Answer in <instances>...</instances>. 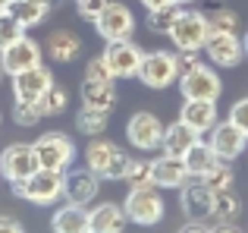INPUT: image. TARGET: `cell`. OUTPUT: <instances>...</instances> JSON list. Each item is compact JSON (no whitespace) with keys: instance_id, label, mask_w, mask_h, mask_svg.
<instances>
[{"instance_id":"obj_1","label":"cell","mask_w":248,"mask_h":233,"mask_svg":"<svg viewBox=\"0 0 248 233\" xmlns=\"http://www.w3.org/2000/svg\"><path fill=\"white\" fill-rule=\"evenodd\" d=\"M129 158L132 154H126L116 142L104 139V135H94L85 145V167H91L101 180H123Z\"/></svg>"},{"instance_id":"obj_2","label":"cell","mask_w":248,"mask_h":233,"mask_svg":"<svg viewBox=\"0 0 248 233\" xmlns=\"http://www.w3.org/2000/svg\"><path fill=\"white\" fill-rule=\"evenodd\" d=\"M126 208V217L139 227H154V224L164 221V196L154 183H145V186H129V196L123 202Z\"/></svg>"},{"instance_id":"obj_3","label":"cell","mask_w":248,"mask_h":233,"mask_svg":"<svg viewBox=\"0 0 248 233\" xmlns=\"http://www.w3.org/2000/svg\"><path fill=\"white\" fill-rule=\"evenodd\" d=\"M170 41L176 50H204L207 35H211V22H207V13L201 10H179L173 29L167 32Z\"/></svg>"},{"instance_id":"obj_4","label":"cell","mask_w":248,"mask_h":233,"mask_svg":"<svg viewBox=\"0 0 248 233\" xmlns=\"http://www.w3.org/2000/svg\"><path fill=\"white\" fill-rule=\"evenodd\" d=\"M63 173L66 170H47V167H38L29 180L13 186L19 199H25L29 205H54L57 199H63Z\"/></svg>"},{"instance_id":"obj_5","label":"cell","mask_w":248,"mask_h":233,"mask_svg":"<svg viewBox=\"0 0 248 233\" xmlns=\"http://www.w3.org/2000/svg\"><path fill=\"white\" fill-rule=\"evenodd\" d=\"M31 145H35L38 164L47 170H69L76 161V142L66 133H44Z\"/></svg>"},{"instance_id":"obj_6","label":"cell","mask_w":248,"mask_h":233,"mask_svg":"<svg viewBox=\"0 0 248 233\" xmlns=\"http://www.w3.org/2000/svg\"><path fill=\"white\" fill-rule=\"evenodd\" d=\"M38 167L41 164H38V154H35V145H31V142H13V145H6L3 151H0V177L10 186L29 180Z\"/></svg>"},{"instance_id":"obj_7","label":"cell","mask_w":248,"mask_h":233,"mask_svg":"<svg viewBox=\"0 0 248 233\" xmlns=\"http://www.w3.org/2000/svg\"><path fill=\"white\" fill-rule=\"evenodd\" d=\"M139 79L148 88H154V92L170 88L173 82H179V54H170V50H151V54H145V60L139 67Z\"/></svg>"},{"instance_id":"obj_8","label":"cell","mask_w":248,"mask_h":233,"mask_svg":"<svg viewBox=\"0 0 248 233\" xmlns=\"http://www.w3.org/2000/svg\"><path fill=\"white\" fill-rule=\"evenodd\" d=\"M164 129L167 126L160 123L157 114L139 111V114L129 116V123H126V139L135 151H157L164 145Z\"/></svg>"},{"instance_id":"obj_9","label":"cell","mask_w":248,"mask_h":233,"mask_svg":"<svg viewBox=\"0 0 248 233\" xmlns=\"http://www.w3.org/2000/svg\"><path fill=\"white\" fill-rule=\"evenodd\" d=\"M101 57L107 60L113 79H132V76H139L145 50H141L132 38H120V41H107V48H104Z\"/></svg>"},{"instance_id":"obj_10","label":"cell","mask_w":248,"mask_h":233,"mask_svg":"<svg viewBox=\"0 0 248 233\" xmlns=\"http://www.w3.org/2000/svg\"><path fill=\"white\" fill-rule=\"evenodd\" d=\"M179 92L182 98H204V101H217L223 92V82H220L217 69L207 67V63H195L192 69L179 73Z\"/></svg>"},{"instance_id":"obj_11","label":"cell","mask_w":248,"mask_h":233,"mask_svg":"<svg viewBox=\"0 0 248 233\" xmlns=\"http://www.w3.org/2000/svg\"><path fill=\"white\" fill-rule=\"evenodd\" d=\"M214 196H217V192L201 177H188L186 183L179 186L182 215H186L188 221H207V217H214Z\"/></svg>"},{"instance_id":"obj_12","label":"cell","mask_w":248,"mask_h":233,"mask_svg":"<svg viewBox=\"0 0 248 233\" xmlns=\"http://www.w3.org/2000/svg\"><path fill=\"white\" fill-rule=\"evenodd\" d=\"M204 54L214 67L220 69H232L245 60V44L239 38V32H211L204 44Z\"/></svg>"},{"instance_id":"obj_13","label":"cell","mask_w":248,"mask_h":233,"mask_svg":"<svg viewBox=\"0 0 248 233\" xmlns=\"http://www.w3.org/2000/svg\"><path fill=\"white\" fill-rule=\"evenodd\" d=\"M94 29H97V35H101L104 41L132 38V32H135V16H132V10H129L126 3H116V0H110V3L104 6V13L94 19Z\"/></svg>"},{"instance_id":"obj_14","label":"cell","mask_w":248,"mask_h":233,"mask_svg":"<svg viewBox=\"0 0 248 233\" xmlns=\"http://www.w3.org/2000/svg\"><path fill=\"white\" fill-rule=\"evenodd\" d=\"M101 192V177L91 167H69L63 173V199L73 205H91Z\"/></svg>"},{"instance_id":"obj_15","label":"cell","mask_w":248,"mask_h":233,"mask_svg":"<svg viewBox=\"0 0 248 233\" xmlns=\"http://www.w3.org/2000/svg\"><path fill=\"white\" fill-rule=\"evenodd\" d=\"M41 57H44L41 54V44H38L35 38L22 35L19 41H13L10 48L0 50V67H3L6 76H19V73H25V69L38 67V63H41Z\"/></svg>"},{"instance_id":"obj_16","label":"cell","mask_w":248,"mask_h":233,"mask_svg":"<svg viewBox=\"0 0 248 233\" xmlns=\"http://www.w3.org/2000/svg\"><path fill=\"white\" fill-rule=\"evenodd\" d=\"M50 85H54V73L44 63H38V67L13 76V98L16 101H41V95Z\"/></svg>"},{"instance_id":"obj_17","label":"cell","mask_w":248,"mask_h":233,"mask_svg":"<svg viewBox=\"0 0 248 233\" xmlns=\"http://www.w3.org/2000/svg\"><path fill=\"white\" fill-rule=\"evenodd\" d=\"M245 145H248V135L239 126H232L230 120L217 123V126L211 129V148L217 151L220 161H236L239 154L245 151Z\"/></svg>"},{"instance_id":"obj_18","label":"cell","mask_w":248,"mask_h":233,"mask_svg":"<svg viewBox=\"0 0 248 233\" xmlns=\"http://www.w3.org/2000/svg\"><path fill=\"white\" fill-rule=\"evenodd\" d=\"M157 189H179L188 180V167L182 158H173V154H160V158L151 161V173H148Z\"/></svg>"},{"instance_id":"obj_19","label":"cell","mask_w":248,"mask_h":233,"mask_svg":"<svg viewBox=\"0 0 248 233\" xmlns=\"http://www.w3.org/2000/svg\"><path fill=\"white\" fill-rule=\"evenodd\" d=\"M179 120L188 123L192 129H198V133H211L217 126V104L204 98H186L179 107Z\"/></svg>"},{"instance_id":"obj_20","label":"cell","mask_w":248,"mask_h":233,"mask_svg":"<svg viewBox=\"0 0 248 233\" xmlns=\"http://www.w3.org/2000/svg\"><path fill=\"white\" fill-rule=\"evenodd\" d=\"M44 54L57 63H73V60H79V54H82V38L69 29H57V32H50L47 41H44Z\"/></svg>"},{"instance_id":"obj_21","label":"cell","mask_w":248,"mask_h":233,"mask_svg":"<svg viewBox=\"0 0 248 233\" xmlns=\"http://www.w3.org/2000/svg\"><path fill=\"white\" fill-rule=\"evenodd\" d=\"M88 224H91V233H123L129 224L126 217V208L116 202H104V205H94L88 211Z\"/></svg>"},{"instance_id":"obj_22","label":"cell","mask_w":248,"mask_h":233,"mask_svg":"<svg viewBox=\"0 0 248 233\" xmlns=\"http://www.w3.org/2000/svg\"><path fill=\"white\" fill-rule=\"evenodd\" d=\"M198 139H201L198 129H192L188 123L176 120V123H170V126L164 129V145H160V151H164V154H173V158H186Z\"/></svg>"},{"instance_id":"obj_23","label":"cell","mask_w":248,"mask_h":233,"mask_svg":"<svg viewBox=\"0 0 248 233\" xmlns=\"http://www.w3.org/2000/svg\"><path fill=\"white\" fill-rule=\"evenodd\" d=\"M50 230H54V233H91L88 208H85V205L66 202L63 208L54 211V217H50Z\"/></svg>"},{"instance_id":"obj_24","label":"cell","mask_w":248,"mask_h":233,"mask_svg":"<svg viewBox=\"0 0 248 233\" xmlns=\"http://www.w3.org/2000/svg\"><path fill=\"white\" fill-rule=\"evenodd\" d=\"M79 95H82V107H94V111H104V114H110L116 107V85H113V79H107V82L85 79Z\"/></svg>"},{"instance_id":"obj_25","label":"cell","mask_w":248,"mask_h":233,"mask_svg":"<svg viewBox=\"0 0 248 233\" xmlns=\"http://www.w3.org/2000/svg\"><path fill=\"white\" fill-rule=\"evenodd\" d=\"M182 161H186V167H188V177H204V173L211 170L220 158H217V151L211 148V142H201L198 139L192 145V151H188Z\"/></svg>"},{"instance_id":"obj_26","label":"cell","mask_w":248,"mask_h":233,"mask_svg":"<svg viewBox=\"0 0 248 233\" xmlns=\"http://www.w3.org/2000/svg\"><path fill=\"white\" fill-rule=\"evenodd\" d=\"M10 13H13V19H16L22 29H35V25H41L44 19H47L50 6L35 3V0H13V3H10Z\"/></svg>"},{"instance_id":"obj_27","label":"cell","mask_w":248,"mask_h":233,"mask_svg":"<svg viewBox=\"0 0 248 233\" xmlns=\"http://www.w3.org/2000/svg\"><path fill=\"white\" fill-rule=\"evenodd\" d=\"M239 215H242V199H239L236 189H223L214 196V217H217V224H232V221H239Z\"/></svg>"},{"instance_id":"obj_28","label":"cell","mask_w":248,"mask_h":233,"mask_svg":"<svg viewBox=\"0 0 248 233\" xmlns=\"http://www.w3.org/2000/svg\"><path fill=\"white\" fill-rule=\"evenodd\" d=\"M107 120H110V114L94 111V107H82V111L76 114V129L94 139V135H101L104 129H107Z\"/></svg>"},{"instance_id":"obj_29","label":"cell","mask_w":248,"mask_h":233,"mask_svg":"<svg viewBox=\"0 0 248 233\" xmlns=\"http://www.w3.org/2000/svg\"><path fill=\"white\" fill-rule=\"evenodd\" d=\"M66 104H69V95H66V88L57 85V82L41 95V101H38V107H41L44 116H60L63 111H66Z\"/></svg>"},{"instance_id":"obj_30","label":"cell","mask_w":248,"mask_h":233,"mask_svg":"<svg viewBox=\"0 0 248 233\" xmlns=\"http://www.w3.org/2000/svg\"><path fill=\"white\" fill-rule=\"evenodd\" d=\"M201 180H204V183L211 186L214 192L232 189V180H236V173H232V161H217V164H214Z\"/></svg>"},{"instance_id":"obj_31","label":"cell","mask_w":248,"mask_h":233,"mask_svg":"<svg viewBox=\"0 0 248 233\" xmlns=\"http://www.w3.org/2000/svg\"><path fill=\"white\" fill-rule=\"evenodd\" d=\"M182 6L173 3V6H157V10H148V29L154 32V35H167L170 29H173L176 16H179Z\"/></svg>"},{"instance_id":"obj_32","label":"cell","mask_w":248,"mask_h":233,"mask_svg":"<svg viewBox=\"0 0 248 233\" xmlns=\"http://www.w3.org/2000/svg\"><path fill=\"white\" fill-rule=\"evenodd\" d=\"M207 22H211V32H239V13L230 6H217L207 13Z\"/></svg>"},{"instance_id":"obj_33","label":"cell","mask_w":248,"mask_h":233,"mask_svg":"<svg viewBox=\"0 0 248 233\" xmlns=\"http://www.w3.org/2000/svg\"><path fill=\"white\" fill-rule=\"evenodd\" d=\"M41 116L44 114H41V107H38V101H16V104H13V120H16V126L31 129Z\"/></svg>"},{"instance_id":"obj_34","label":"cell","mask_w":248,"mask_h":233,"mask_svg":"<svg viewBox=\"0 0 248 233\" xmlns=\"http://www.w3.org/2000/svg\"><path fill=\"white\" fill-rule=\"evenodd\" d=\"M22 35H25V29L16 22V19H13V13H10V10L0 13V50L10 48L13 41H19Z\"/></svg>"},{"instance_id":"obj_35","label":"cell","mask_w":248,"mask_h":233,"mask_svg":"<svg viewBox=\"0 0 248 233\" xmlns=\"http://www.w3.org/2000/svg\"><path fill=\"white\" fill-rule=\"evenodd\" d=\"M148 173H151V161L129 158V164H126V173H123V180H126L129 186H145V183H151V180H148Z\"/></svg>"},{"instance_id":"obj_36","label":"cell","mask_w":248,"mask_h":233,"mask_svg":"<svg viewBox=\"0 0 248 233\" xmlns=\"http://www.w3.org/2000/svg\"><path fill=\"white\" fill-rule=\"evenodd\" d=\"M85 79H91V82H107V79H113V73H110V67H107V60H104V57H94V60L85 63Z\"/></svg>"},{"instance_id":"obj_37","label":"cell","mask_w":248,"mask_h":233,"mask_svg":"<svg viewBox=\"0 0 248 233\" xmlns=\"http://www.w3.org/2000/svg\"><path fill=\"white\" fill-rule=\"evenodd\" d=\"M107 3L110 0H76V10H79V16L85 19V22H94V19L104 13Z\"/></svg>"},{"instance_id":"obj_38","label":"cell","mask_w":248,"mask_h":233,"mask_svg":"<svg viewBox=\"0 0 248 233\" xmlns=\"http://www.w3.org/2000/svg\"><path fill=\"white\" fill-rule=\"evenodd\" d=\"M226 120H230L232 126H239L248 135V95H245V98H239L236 104L230 107V116H226Z\"/></svg>"},{"instance_id":"obj_39","label":"cell","mask_w":248,"mask_h":233,"mask_svg":"<svg viewBox=\"0 0 248 233\" xmlns=\"http://www.w3.org/2000/svg\"><path fill=\"white\" fill-rule=\"evenodd\" d=\"M0 233H25V227L13 215H0Z\"/></svg>"},{"instance_id":"obj_40","label":"cell","mask_w":248,"mask_h":233,"mask_svg":"<svg viewBox=\"0 0 248 233\" xmlns=\"http://www.w3.org/2000/svg\"><path fill=\"white\" fill-rule=\"evenodd\" d=\"M179 233H211V230L204 227V221H188V224H186V227H182Z\"/></svg>"},{"instance_id":"obj_41","label":"cell","mask_w":248,"mask_h":233,"mask_svg":"<svg viewBox=\"0 0 248 233\" xmlns=\"http://www.w3.org/2000/svg\"><path fill=\"white\" fill-rule=\"evenodd\" d=\"M141 3H145L148 10H157V6H173L176 0H141Z\"/></svg>"},{"instance_id":"obj_42","label":"cell","mask_w":248,"mask_h":233,"mask_svg":"<svg viewBox=\"0 0 248 233\" xmlns=\"http://www.w3.org/2000/svg\"><path fill=\"white\" fill-rule=\"evenodd\" d=\"M211 233H239V230H232V224H217Z\"/></svg>"},{"instance_id":"obj_43","label":"cell","mask_w":248,"mask_h":233,"mask_svg":"<svg viewBox=\"0 0 248 233\" xmlns=\"http://www.w3.org/2000/svg\"><path fill=\"white\" fill-rule=\"evenodd\" d=\"M10 3H13V0H0V13H6V10H10Z\"/></svg>"},{"instance_id":"obj_44","label":"cell","mask_w":248,"mask_h":233,"mask_svg":"<svg viewBox=\"0 0 248 233\" xmlns=\"http://www.w3.org/2000/svg\"><path fill=\"white\" fill-rule=\"evenodd\" d=\"M176 3H179V6H186V3H195V0H176Z\"/></svg>"},{"instance_id":"obj_45","label":"cell","mask_w":248,"mask_h":233,"mask_svg":"<svg viewBox=\"0 0 248 233\" xmlns=\"http://www.w3.org/2000/svg\"><path fill=\"white\" fill-rule=\"evenodd\" d=\"M242 44H245V57H248V32H245V41Z\"/></svg>"},{"instance_id":"obj_46","label":"cell","mask_w":248,"mask_h":233,"mask_svg":"<svg viewBox=\"0 0 248 233\" xmlns=\"http://www.w3.org/2000/svg\"><path fill=\"white\" fill-rule=\"evenodd\" d=\"M35 3H44V6H50V0H35Z\"/></svg>"},{"instance_id":"obj_47","label":"cell","mask_w":248,"mask_h":233,"mask_svg":"<svg viewBox=\"0 0 248 233\" xmlns=\"http://www.w3.org/2000/svg\"><path fill=\"white\" fill-rule=\"evenodd\" d=\"M0 79H3V67H0Z\"/></svg>"},{"instance_id":"obj_48","label":"cell","mask_w":248,"mask_h":233,"mask_svg":"<svg viewBox=\"0 0 248 233\" xmlns=\"http://www.w3.org/2000/svg\"><path fill=\"white\" fill-rule=\"evenodd\" d=\"M0 120H3V114H0Z\"/></svg>"}]
</instances>
